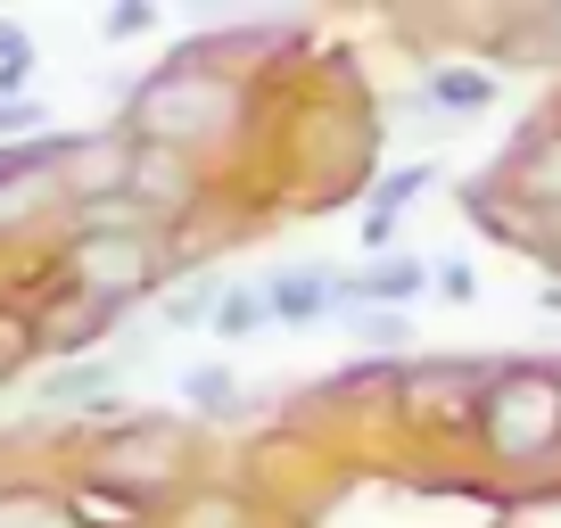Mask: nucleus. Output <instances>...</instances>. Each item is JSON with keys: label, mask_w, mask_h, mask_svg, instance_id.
Returning <instances> with one entry per match:
<instances>
[{"label": "nucleus", "mask_w": 561, "mask_h": 528, "mask_svg": "<svg viewBox=\"0 0 561 528\" xmlns=\"http://www.w3.org/2000/svg\"><path fill=\"white\" fill-rule=\"evenodd\" d=\"M75 282L91 289V306H124L133 298V289H149L165 273L158 264V240H149V231H83V240H75Z\"/></svg>", "instance_id": "1"}, {"label": "nucleus", "mask_w": 561, "mask_h": 528, "mask_svg": "<svg viewBox=\"0 0 561 528\" xmlns=\"http://www.w3.org/2000/svg\"><path fill=\"white\" fill-rule=\"evenodd\" d=\"M553 429H561V388L545 380V371H504L495 380V397H488V438H495V455H545L553 446Z\"/></svg>", "instance_id": "2"}, {"label": "nucleus", "mask_w": 561, "mask_h": 528, "mask_svg": "<svg viewBox=\"0 0 561 528\" xmlns=\"http://www.w3.org/2000/svg\"><path fill=\"white\" fill-rule=\"evenodd\" d=\"M67 512H75V528H140V520H149V504H140V495H116V487H100V479H91V487H75Z\"/></svg>", "instance_id": "3"}, {"label": "nucleus", "mask_w": 561, "mask_h": 528, "mask_svg": "<svg viewBox=\"0 0 561 528\" xmlns=\"http://www.w3.org/2000/svg\"><path fill=\"white\" fill-rule=\"evenodd\" d=\"M264 298H273V322H314L322 306L339 298V282H331V273H280Z\"/></svg>", "instance_id": "4"}, {"label": "nucleus", "mask_w": 561, "mask_h": 528, "mask_svg": "<svg viewBox=\"0 0 561 528\" xmlns=\"http://www.w3.org/2000/svg\"><path fill=\"white\" fill-rule=\"evenodd\" d=\"M421 282H438V273H421V264H404V256H388V264H371L364 282H347V289H339V298H380V306H388V314H397V306H404V298H413V289H421Z\"/></svg>", "instance_id": "5"}, {"label": "nucleus", "mask_w": 561, "mask_h": 528, "mask_svg": "<svg viewBox=\"0 0 561 528\" xmlns=\"http://www.w3.org/2000/svg\"><path fill=\"white\" fill-rule=\"evenodd\" d=\"M273 322V298L264 289H224V306H215V331L224 338H248V331H264Z\"/></svg>", "instance_id": "6"}, {"label": "nucleus", "mask_w": 561, "mask_h": 528, "mask_svg": "<svg viewBox=\"0 0 561 528\" xmlns=\"http://www.w3.org/2000/svg\"><path fill=\"white\" fill-rule=\"evenodd\" d=\"M0 528H75L58 495H0Z\"/></svg>", "instance_id": "7"}, {"label": "nucleus", "mask_w": 561, "mask_h": 528, "mask_svg": "<svg viewBox=\"0 0 561 528\" xmlns=\"http://www.w3.org/2000/svg\"><path fill=\"white\" fill-rule=\"evenodd\" d=\"M182 397H191V413H215V422H224V413H240V388H231V371H191V380H182Z\"/></svg>", "instance_id": "8"}, {"label": "nucleus", "mask_w": 561, "mask_h": 528, "mask_svg": "<svg viewBox=\"0 0 561 528\" xmlns=\"http://www.w3.org/2000/svg\"><path fill=\"white\" fill-rule=\"evenodd\" d=\"M107 397V364H75V371H50V405H100Z\"/></svg>", "instance_id": "9"}, {"label": "nucleus", "mask_w": 561, "mask_h": 528, "mask_svg": "<svg viewBox=\"0 0 561 528\" xmlns=\"http://www.w3.org/2000/svg\"><path fill=\"white\" fill-rule=\"evenodd\" d=\"M25 74H34V34L0 25V91H25Z\"/></svg>", "instance_id": "10"}, {"label": "nucleus", "mask_w": 561, "mask_h": 528, "mask_svg": "<svg viewBox=\"0 0 561 528\" xmlns=\"http://www.w3.org/2000/svg\"><path fill=\"white\" fill-rule=\"evenodd\" d=\"M430 100H438V107H488L495 83H488V74H430Z\"/></svg>", "instance_id": "11"}, {"label": "nucleus", "mask_w": 561, "mask_h": 528, "mask_svg": "<svg viewBox=\"0 0 561 528\" xmlns=\"http://www.w3.org/2000/svg\"><path fill=\"white\" fill-rule=\"evenodd\" d=\"M215 306H224V289H215V282H191V289H174V298H165V322H182V331H191V322H215Z\"/></svg>", "instance_id": "12"}, {"label": "nucleus", "mask_w": 561, "mask_h": 528, "mask_svg": "<svg viewBox=\"0 0 561 528\" xmlns=\"http://www.w3.org/2000/svg\"><path fill=\"white\" fill-rule=\"evenodd\" d=\"M421 182H430V165H397V174L380 182V198H371V207H388V215H404V198L421 191Z\"/></svg>", "instance_id": "13"}, {"label": "nucleus", "mask_w": 561, "mask_h": 528, "mask_svg": "<svg viewBox=\"0 0 561 528\" xmlns=\"http://www.w3.org/2000/svg\"><path fill=\"white\" fill-rule=\"evenodd\" d=\"M149 25H158V9H140V0H124V9H107V34H149Z\"/></svg>", "instance_id": "14"}, {"label": "nucleus", "mask_w": 561, "mask_h": 528, "mask_svg": "<svg viewBox=\"0 0 561 528\" xmlns=\"http://www.w3.org/2000/svg\"><path fill=\"white\" fill-rule=\"evenodd\" d=\"M438 289H446V298H471V289H479L471 264H438Z\"/></svg>", "instance_id": "15"}, {"label": "nucleus", "mask_w": 561, "mask_h": 528, "mask_svg": "<svg viewBox=\"0 0 561 528\" xmlns=\"http://www.w3.org/2000/svg\"><path fill=\"white\" fill-rule=\"evenodd\" d=\"M388 231H397V215H388V207H364V248H380Z\"/></svg>", "instance_id": "16"}]
</instances>
